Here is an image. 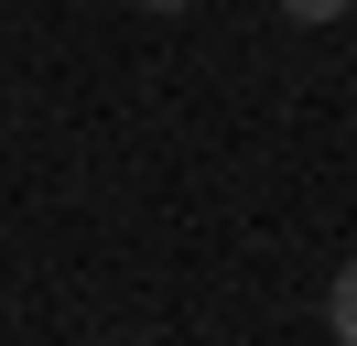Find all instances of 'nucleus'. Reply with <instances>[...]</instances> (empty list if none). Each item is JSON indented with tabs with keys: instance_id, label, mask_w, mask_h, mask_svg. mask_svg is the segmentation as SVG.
Here are the masks:
<instances>
[{
	"instance_id": "3",
	"label": "nucleus",
	"mask_w": 357,
	"mask_h": 346,
	"mask_svg": "<svg viewBox=\"0 0 357 346\" xmlns=\"http://www.w3.org/2000/svg\"><path fill=\"white\" fill-rule=\"evenodd\" d=\"M141 11H184V0H141Z\"/></svg>"
},
{
	"instance_id": "1",
	"label": "nucleus",
	"mask_w": 357,
	"mask_h": 346,
	"mask_svg": "<svg viewBox=\"0 0 357 346\" xmlns=\"http://www.w3.org/2000/svg\"><path fill=\"white\" fill-rule=\"evenodd\" d=\"M325 324H335V336L357 346V260H347V271H335V292H325Z\"/></svg>"
},
{
	"instance_id": "2",
	"label": "nucleus",
	"mask_w": 357,
	"mask_h": 346,
	"mask_svg": "<svg viewBox=\"0 0 357 346\" xmlns=\"http://www.w3.org/2000/svg\"><path fill=\"white\" fill-rule=\"evenodd\" d=\"M292 22H347V0H282Z\"/></svg>"
}]
</instances>
